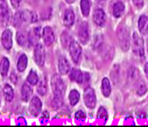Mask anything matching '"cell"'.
I'll list each match as a JSON object with an SVG mask.
<instances>
[{
  "label": "cell",
  "instance_id": "1",
  "mask_svg": "<svg viewBox=\"0 0 148 127\" xmlns=\"http://www.w3.org/2000/svg\"><path fill=\"white\" fill-rule=\"evenodd\" d=\"M34 14L31 12H18L15 13L13 19H12V25L16 28L21 27L25 24H28L31 22H33Z\"/></svg>",
  "mask_w": 148,
  "mask_h": 127
},
{
  "label": "cell",
  "instance_id": "2",
  "mask_svg": "<svg viewBox=\"0 0 148 127\" xmlns=\"http://www.w3.org/2000/svg\"><path fill=\"white\" fill-rule=\"evenodd\" d=\"M117 37L119 40V44L123 51H128L130 47V36H129V31L126 28V26L121 25L119 27L117 31Z\"/></svg>",
  "mask_w": 148,
  "mask_h": 127
},
{
  "label": "cell",
  "instance_id": "3",
  "mask_svg": "<svg viewBox=\"0 0 148 127\" xmlns=\"http://www.w3.org/2000/svg\"><path fill=\"white\" fill-rule=\"evenodd\" d=\"M51 85L52 92L55 95V97L62 98L65 91V85L62 80V79L58 74H54L52 76Z\"/></svg>",
  "mask_w": 148,
  "mask_h": 127
},
{
  "label": "cell",
  "instance_id": "4",
  "mask_svg": "<svg viewBox=\"0 0 148 127\" xmlns=\"http://www.w3.org/2000/svg\"><path fill=\"white\" fill-rule=\"evenodd\" d=\"M132 52L138 57L144 56V41L136 32L132 36Z\"/></svg>",
  "mask_w": 148,
  "mask_h": 127
},
{
  "label": "cell",
  "instance_id": "5",
  "mask_svg": "<svg viewBox=\"0 0 148 127\" xmlns=\"http://www.w3.org/2000/svg\"><path fill=\"white\" fill-rule=\"evenodd\" d=\"M69 52L71 54L72 61L75 64H78L79 62L81 53H82V49H81L79 44L73 40L69 46Z\"/></svg>",
  "mask_w": 148,
  "mask_h": 127
},
{
  "label": "cell",
  "instance_id": "6",
  "mask_svg": "<svg viewBox=\"0 0 148 127\" xmlns=\"http://www.w3.org/2000/svg\"><path fill=\"white\" fill-rule=\"evenodd\" d=\"M34 60L38 66H43L45 61V51L42 44H37L34 48Z\"/></svg>",
  "mask_w": 148,
  "mask_h": 127
},
{
  "label": "cell",
  "instance_id": "7",
  "mask_svg": "<svg viewBox=\"0 0 148 127\" xmlns=\"http://www.w3.org/2000/svg\"><path fill=\"white\" fill-rule=\"evenodd\" d=\"M84 101L86 105L90 108L93 109L96 105V95L94 90L92 88H86L84 92Z\"/></svg>",
  "mask_w": 148,
  "mask_h": 127
},
{
  "label": "cell",
  "instance_id": "8",
  "mask_svg": "<svg viewBox=\"0 0 148 127\" xmlns=\"http://www.w3.org/2000/svg\"><path fill=\"white\" fill-rule=\"evenodd\" d=\"M42 111V102L38 97H33L29 104V111L33 117H38Z\"/></svg>",
  "mask_w": 148,
  "mask_h": 127
},
{
  "label": "cell",
  "instance_id": "9",
  "mask_svg": "<svg viewBox=\"0 0 148 127\" xmlns=\"http://www.w3.org/2000/svg\"><path fill=\"white\" fill-rule=\"evenodd\" d=\"M78 35H79V41L82 44H86L89 40V27H88V24L86 22H84L80 25L79 30H78Z\"/></svg>",
  "mask_w": 148,
  "mask_h": 127
},
{
  "label": "cell",
  "instance_id": "10",
  "mask_svg": "<svg viewBox=\"0 0 148 127\" xmlns=\"http://www.w3.org/2000/svg\"><path fill=\"white\" fill-rule=\"evenodd\" d=\"M42 38H43L44 43L46 46L51 45L54 42V39H55L52 29L49 26L45 27L43 31H42Z\"/></svg>",
  "mask_w": 148,
  "mask_h": 127
},
{
  "label": "cell",
  "instance_id": "11",
  "mask_svg": "<svg viewBox=\"0 0 148 127\" xmlns=\"http://www.w3.org/2000/svg\"><path fill=\"white\" fill-rule=\"evenodd\" d=\"M2 45L5 50H11L12 47V33L10 30H5L2 33L1 37Z\"/></svg>",
  "mask_w": 148,
  "mask_h": 127
},
{
  "label": "cell",
  "instance_id": "12",
  "mask_svg": "<svg viewBox=\"0 0 148 127\" xmlns=\"http://www.w3.org/2000/svg\"><path fill=\"white\" fill-rule=\"evenodd\" d=\"M41 37V28L40 27H34L28 32V38L29 43L31 44H36Z\"/></svg>",
  "mask_w": 148,
  "mask_h": 127
},
{
  "label": "cell",
  "instance_id": "13",
  "mask_svg": "<svg viewBox=\"0 0 148 127\" xmlns=\"http://www.w3.org/2000/svg\"><path fill=\"white\" fill-rule=\"evenodd\" d=\"M93 21L98 26H103L106 23V14L102 9H97L93 14Z\"/></svg>",
  "mask_w": 148,
  "mask_h": 127
},
{
  "label": "cell",
  "instance_id": "14",
  "mask_svg": "<svg viewBox=\"0 0 148 127\" xmlns=\"http://www.w3.org/2000/svg\"><path fill=\"white\" fill-rule=\"evenodd\" d=\"M32 86L30 85V84L28 83H25L23 85H22V88H21V96H22V100L25 101V102H27L29 101V99L32 98Z\"/></svg>",
  "mask_w": 148,
  "mask_h": 127
},
{
  "label": "cell",
  "instance_id": "15",
  "mask_svg": "<svg viewBox=\"0 0 148 127\" xmlns=\"http://www.w3.org/2000/svg\"><path fill=\"white\" fill-rule=\"evenodd\" d=\"M74 20H75V16H74V12L71 9H67L63 16V24L69 27L71 26L74 23Z\"/></svg>",
  "mask_w": 148,
  "mask_h": 127
},
{
  "label": "cell",
  "instance_id": "16",
  "mask_svg": "<svg viewBox=\"0 0 148 127\" xmlns=\"http://www.w3.org/2000/svg\"><path fill=\"white\" fill-rule=\"evenodd\" d=\"M58 71L60 72V74L62 75H65L67 73L70 72L71 71V66L70 64L67 61V59L65 57H60L58 60Z\"/></svg>",
  "mask_w": 148,
  "mask_h": 127
},
{
  "label": "cell",
  "instance_id": "17",
  "mask_svg": "<svg viewBox=\"0 0 148 127\" xmlns=\"http://www.w3.org/2000/svg\"><path fill=\"white\" fill-rule=\"evenodd\" d=\"M69 79L71 81H74L79 84H82V83H84V73H82L81 71H79L78 69H72L71 71Z\"/></svg>",
  "mask_w": 148,
  "mask_h": 127
},
{
  "label": "cell",
  "instance_id": "18",
  "mask_svg": "<svg viewBox=\"0 0 148 127\" xmlns=\"http://www.w3.org/2000/svg\"><path fill=\"white\" fill-rule=\"evenodd\" d=\"M138 30L139 32L143 35L147 34L148 32V18L145 16H141L138 19Z\"/></svg>",
  "mask_w": 148,
  "mask_h": 127
},
{
  "label": "cell",
  "instance_id": "19",
  "mask_svg": "<svg viewBox=\"0 0 148 127\" xmlns=\"http://www.w3.org/2000/svg\"><path fill=\"white\" fill-rule=\"evenodd\" d=\"M10 67V61L7 57H3L0 62V74L3 77H6Z\"/></svg>",
  "mask_w": 148,
  "mask_h": 127
},
{
  "label": "cell",
  "instance_id": "20",
  "mask_svg": "<svg viewBox=\"0 0 148 127\" xmlns=\"http://www.w3.org/2000/svg\"><path fill=\"white\" fill-rule=\"evenodd\" d=\"M27 64H28V58L27 56L25 54H22L18 60V64H17V68L18 70V72H23L26 67H27Z\"/></svg>",
  "mask_w": 148,
  "mask_h": 127
},
{
  "label": "cell",
  "instance_id": "21",
  "mask_svg": "<svg viewBox=\"0 0 148 127\" xmlns=\"http://www.w3.org/2000/svg\"><path fill=\"white\" fill-rule=\"evenodd\" d=\"M17 42L21 46H25L29 43L28 34H26L25 31H18L17 33Z\"/></svg>",
  "mask_w": 148,
  "mask_h": 127
},
{
  "label": "cell",
  "instance_id": "22",
  "mask_svg": "<svg viewBox=\"0 0 148 127\" xmlns=\"http://www.w3.org/2000/svg\"><path fill=\"white\" fill-rule=\"evenodd\" d=\"M124 11H125V5L122 2H117L113 5V16L115 18L121 17Z\"/></svg>",
  "mask_w": 148,
  "mask_h": 127
},
{
  "label": "cell",
  "instance_id": "23",
  "mask_svg": "<svg viewBox=\"0 0 148 127\" xmlns=\"http://www.w3.org/2000/svg\"><path fill=\"white\" fill-rule=\"evenodd\" d=\"M101 91L105 97H109V95L111 94V84L108 79H104L102 80Z\"/></svg>",
  "mask_w": 148,
  "mask_h": 127
},
{
  "label": "cell",
  "instance_id": "24",
  "mask_svg": "<svg viewBox=\"0 0 148 127\" xmlns=\"http://www.w3.org/2000/svg\"><path fill=\"white\" fill-rule=\"evenodd\" d=\"M4 95H5V98L7 102L12 101V99L14 98V91L11 85H5L4 86Z\"/></svg>",
  "mask_w": 148,
  "mask_h": 127
},
{
  "label": "cell",
  "instance_id": "25",
  "mask_svg": "<svg viewBox=\"0 0 148 127\" xmlns=\"http://www.w3.org/2000/svg\"><path fill=\"white\" fill-rule=\"evenodd\" d=\"M81 11L84 17H88L91 10V1L90 0H81L80 2Z\"/></svg>",
  "mask_w": 148,
  "mask_h": 127
},
{
  "label": "cell",
  "instance_id": "26",
  "mask_svg": "<svg viewBox=\"0 0 148 127\" xmlns=\"http://www.w3.org/2000/svg\"><path fill=\"white\" fill-rule=\"evenodd\" d=\"M8 13H9V9H8L6 0H0V17L5 18L8 17Z\"/></svg>",
  "mask_w": 148,
  "mask_h": 127
},
{
  "label": "cell",
  "instance_id": "27",
  "mask_svg": "<svg viewBox=\"0 0 148 127\" xmlns=\"http://www.w3.org/2000/svg\"><path fill=\"white\" fill-rule=\"evenodd\" d=\"M79 98H80V95H79V91L76 90H72L69 95V101H70L71 105V106L75 105L79 101Z\"/></svg>",
  "mask_w": 148,
  "mask_h": 127
},
{
  "label": "cell",
  "instance_id": "28",
  "mask_svg": "<svg viewBox=\"0 0 148 127\" xmlns=\"http://www.w3.org/2000/svg\"><path fill=\"white\" fill-rule=\"evenodd\" d=\"M73 40H71V36L67 33V31H63L62 35H61V43H62V45L66 48L70 46V44H71Z\"/></svg>",
  "mask_w": 148,
  "mask_h": 127
},
{
  "label": "cell",
  "instance_id": "29",
  "mask_svg": "<svg viewBox=\"0 0 148 127\" xmlns=\"http://www.w3.org/2000/svg\"><path fill=\"white\" fill-rule=\"evenodd\" d=\"M27 81L31 85H35L38 83V76L34 71H31L28 77H27Z\"/></svg>",
  "mask_w": 148,
  "mask_h": 127
},
{
  "label": "cell",
  "instance_id": "30",
  "mask_svg": "<svg viewBox=\"0 0 148 127\" xmlns=\"http://www.w3.org/2000/svg\"><path fill=\"white\" fill-rule=\"evenodd\" d=\"M47 91V85H46V81L45 79H42L38 85V92L41 95V96H44L45 95Z\"/></svg>",
  "mask_w": 148,
  "mask_h": 127
},
{
  "label": "cell",
  "instance_id": "31",
  "mask_svg": "<svg viewBox=\"0 0 148 127\" xmlns=\"http://www.w3.org/2000/svg\"><path fill=\"white\" fill-rule=\"evenodd\" d=\"M146 91H147V87L145 86V85L144 83H141V84L138 85V89H137V93H138V95L142 96V95H144Z\"/></svg>",
  "mask_w": 148,
  "mask_h": 127
},
{
  "label": "cell",
  "instance_id": "32",
  "mask_svg": "<svg viewBox=\"0 0 148 127\" xmlns=\"http://www.w3.org/2000/svg\"><path fill=\"white\" fill-rule=\"evenodd\" d=\"M75 117H76L77 119L82 120V121H83V120H85V118H86V114H85L82 111H78V112L76 113Z\"/></svg>",
  "mask_w": 148,
  "mask_h": 127
},
{
  "label": "cell",
  "instance_id": "33",
  "mask_svg": "<svg viewBox=\"0 0 148 127\" xmlns=\"http://www.w3.org/2000/svg\"><path fill=\"white\" fill-rule=\"evenodd\" d=\"M48 119H49V114H48V112L45 111V112L42 114V117H41V118H40V122H41L42 124H45V123H46V122L48 121Z\"/></svg>",
  "mask_w": 148,
  "mask_h": 127
},
{
  "label": "cell",
  "instance_id": "34",
  "mask_svg": "<svg viewBox=\"0 0 148 127\" xmlns=\"http://www.w3.org/2000/svg\"><path fill=\"white\" fill-rule=\"evenodd\" d=\"M132 3L138 7V8H141L144 5V0H132Z\"/></svg>",
  "mask_w": 148,
  "mask_h": 127
},
{
  "label": "cell",
  "instance_id": "35",
  "mask_svg": "<svg viewBox=\"0 0 148 127\" xmlns=\"http://www.w3.org/2000/svg\"><path fill=\"white\" fill-rule=\"evenodd\" d=\"M11 3L14 8H18L21 3V0H11Z\"/></svg>",
  "mask_w": 148,
  "mask_h": 127
},
{
  "label": "cell",
  "instance_id": "36",
  "mask_svg": "<svg viewBox=\"0 0 148 127\" xmlns=\"http://www.w3.org/2000/svg\"><path fill=\"white\" fill-rule=\"evenodd\" d=\"M11 80L14 83V84H17V80H18V77H17V75L13 72V73H12L11 74Z\"/></svg>",
  "mask_w": 148,
  "mask_h": 127
},
{
  "label": "cell",
  "instance_id": "37",
  "mask_svg": "<svg viewBox=\"0 0 148 127\" xmlns=\"http://www.w3.org/2000/svg\"><path fill=\"white\" fill-rule=\"evenodd\" d=\"M145 73L146 75V78L148 79V62L145 64Z\"/></svg>",
  "mask_w": 148,
  "mask_h": 127
},
{
  "label": "cell",
  "instance_id": "38",
  "mask_svg": "<svg viewBox=\"0 0 148 127\" xmlns=\"http://www.w3.org/2000/svg\"><path fill=\"white\" fill-rule=\"evenodd\" d=\"M65 1H66L68 4H72V3L75 2V0H65Z\"/></svg>",
  "mask_w": 148,
  "mask_h": 127
},
{
  "label": "cell",
  "instance_id": "39",
  "mask_svg": "<svg viewBox=\"0 0 148 127\" xmlns=\"http://www.w3.org/2000/svg\"><path fill=\"white\" fill-rule=\"evenodd\" d=\"M147 51H148V41H147Z\"/></svg>",
  "mask_w": 148,
  "mask_h": 127
},
{
  "label": "cell",
  "instance_id": "40",
  "mask_svg": "<svg viewBox=\"0 0 148 127\" xmlns=\"http://www.w3.org/2000/svg\"><path fill=\"white\" fill-rule=\"evenodd\" d=\"M99 1H102V0H99Z\"/></svg>",
  "mask_w": 148,
  "mask_h": 127
}]
</instances>
